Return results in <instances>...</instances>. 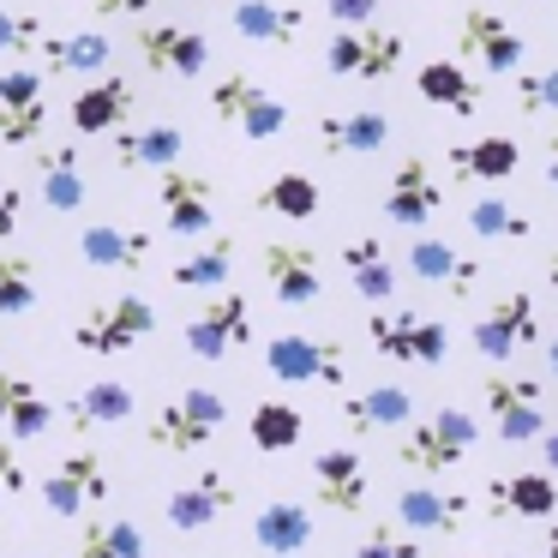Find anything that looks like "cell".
<instances>
[{"label":"cell","instance_id":"obj_41","mask_svg":"<svg viewBox=\"0 0 558 558\" xmlns=\"http://www.w3.org/2000/svg\"><path fill=\"white\" fill-rule=\"evenodd\" d=\"M469 229L481 234V241H529L534 222L522 217V210L510 205V198L486 193V198H474V205H469Z\"/></svg>","mask_w":558,"mask_h":558},{"label":"cell","instance_id":"obj_22","mask_svg":"<svg viewBox=\"0 0 558 558\" xmlns=\"http://www.w3.org/2000/svg\"><path fill=\"white\" fill-rule=\"evenodd\" d=\"M133 102H138L133 78H121V73H97V85L73 97L66 121H73L85 138H90V133H114L121 121H133Z\"/></svg>","mask_w":558,"mask_h":558},{"label":"cell","instance_id":"obj_44","mask_svg":"<svg viewBox=\"0 0 558 558\" xmlns=\"http://www.w3.org/2000/svg\"><path fill=\"white\" fill-rule=\"evenodd\" d=\"M517 109L522 114L558 109V66H541V73H522V66H517Z\"/></svg>","mask_w":558,"mask_h":558},{"label":"cell","instance_id":"obj_45","mask_svg":"<svg viewBox=\"0 0 558 558\" xmlns=\"http://www.w3.org/2000/svg\"><path fill=\"white\" fill-rule=\"evenodd\" d=\"M354 558H421V534H409V529H390V522H378V529L366 534L361 546H354Z\"/></svg>","mask_w":558,"mask_h":558},{"label":"cell","instance_id":"obj_40","mask_svg":"<svg viewBox=\"0 0 558 558\" xmlns=\"http://www.w3.org/2000/svg\"><path fill=\"white\" fill-rule=\"evenodd\" d=\"M37 306V258L0 241V318H25Z\"/></svg>","mask_w":558,"mask_h":558},{"label":"cell","instance_id":"obj_47","mask_svg":"<svg viewBox=\"0 0 558 558\" xmlns=\"http://www.w3.org/2000/svg\"><path fill=\"white\" fill-rule=\"evenodd\" d=\"M325 13L337 19V25H373L378 0H325Z\"/></svg>","mask_w":558,"mask_h":558},{"label":"cell","instance_id":"obj_13","mask_svg":"<svg viewBox=\"0 0 558 558\" xmlns=\"http://www.w3.org/2000/svg\"><path fill=\"white\" fill-rule=\"evenodd\" d=\"M138 54H145L150 73H169V78H205L210 66V37L198 25H174V19H145L133 31Z\"/></svg>","mask_w":558,"mask_h":558},{"label":"cell","instance_id":"obj_56","mask_svg":"<svg viewBox=\"0 0 558 558\" xmlns=\"http://www.w3.org/2000/svg\"><path fill=\"white\" fill-rule=\"evenodd\" d=\"M498 558H522V553H498Z\"/></svg>","mask_w":558,"mask_h":558},{"label":"cell","instance_id":"obj_10","mask_svg":"<svg viewBox=\"0 0 558 558\" xmlns=\"http://www.w3.org/2000/svg\"><path fill=\"white\" fill-rule=\"evenodd\" d=\"M486 414H493V433L498 445H534L546 433V414H541V378H517V373H493L481 385Z\"/></svg>","mask_w":558,"mask_h":558},{"label":"cell","instance_id":"obj_23","mask_svg":"<svg viewBox=\"0 0 558 558\" xmlns=\"http://www.w3.org/2000/svg\"><path fill=\"white\" fill-rule=\"evenodd\" d=\"M409 270L421 282H433V289H450L457 301L474 294V282H481V258L457 253L450 241H433V234H421V241L409 246Z\"/></svg>","mask_w":558,"mask_h":558},{"label":"cell","instance_id":"obj_12","mask_svg":"<svg viewBox=\"0 0 558 558\" xmlns=\"http://www.w3.org/2000/svg\"><path fill=\"white\" fill-rule=\"evenodd\" d=\"M457 49H462V61H474L481 73H498V78H510L529 61L522 31L510 25L505 13H486V7H469V13L457 19Z\"/></svg>","mask_w":558,"mask_h":558},{"label":"cell","instance_id":"obj_14","mask_svg":"<svg viewBox=\"0 0 558 558\" xmlns=\"http://www.w3.org/2000/svg\"><path fill=\"white\" fill-rule=\"evenodd\" d=\"M541 342V318H534V294L510 289L505 301H493L481 318H474V349L486 361H510L517 349H534Z\"/></svg>","mask_w":558,"mask_h":558},{"label":"cell","instance_id":"obj_24","mask_svg":"<svg viewBox=\"0 0 558 558\" xmlns=\"http://www.w3.org/2000/svg\"><path fill=\"white\" fill-rule=\"evenodd\" d=\"M181 150H186L181 126H162V121L114 126V169H169V162H181Z\"/></svg>","mask_w":558,"mask_h":558},{"label":"cell","instance_id":"obj_9","mask_svg":"<svg viewBox=\"0 0 558 558\" xmlns=\"http://www.w3.org/2000/svg\"><path fill=\"white\" fill-rule=\"evenodd\" d=\"M109 493H114L109 457L90 450V445L85 450H66V457L49 469V481H43V505H49L54 517H85V510H97Z\"/></svg>","mask_w":558,"mask_h":558},{"label":"cell","instance_id":"obj_18","mask_svg":"<svg viewBox=\"0 0 558 558\" xmlns=\"http://www.w3.org/2000/svg\"><path fill=\"white\" fill-rule=\"evenodd\" d=\"M313 493L325 510H337V517H354V510L366 505V493H373V474H366L361 450L337 445V450H318L313 457Z\"/></svg>","mask_w":558,"mask_h":558},{"label":"cell","instance_id":"obj_37","mask_svg":"<svg viewBox=\"0 0 558 558\" xmlns=\"http://www.w3.org/2000/svg\"><path fill=\"white\" fill-rule=\"evenodd\" d=\"M66 421H73L78 433H90V426H121V421H133V390H126L121 378H97V385H85L73 402H66Z\"/></svg>","mask_w":558,"mask_h":558},{"label":"cell","instance_id":"obj_20","mask_svg":"<svg viewBox=\"0 0 558 558\" xmlns=\"http://www.w3.org/2000/svg\"><path fill=\"white\" fill-rule=\"evenodd\" d=\"M318 145H325V157H378L390 145V114L330 109V114H318Z\"/></svg>","mask_w":558,"mask_h":558},{"label":"cell","instance_id":"obj_15","mask_svg":"<svg viewBox=\"0 0 558 558\" xmlns=\"http://www.w3.org/2000/svg\"><path fill=\"white\" fill-rule=\"evenodd\" d=\"M469 493H445V486H409L397 493V529L421 534V541H445V534L469 529Z\"/></svg>","mask_w":558,"mask_h":558},{"label":"cell","instance_id":"obj_4","mask_svg":"<svg viewBox=\"0 0 558 558\" xmlns=\"http://www.w3.org/2000/svg\"><path fill=\"white\" fill-rule=\"evenodd\" d=\"M222 421H229V402H222L217 390H205V385H186L181 397H169L157 414H150L145 438L157 450H169V457H186V450L210 445V438L222 433Z\"/></svg>","mask_w":558,"mask_h":558},{"label":"cell","instance_id":"obj_35","mask_svg":"<svg viewBox=\"0 0 558 558\" xmlns=\"http://www.w3.org/2000/svg\"><path fill=\"white\" fill-rule=\"evenodd\" d=\"M246 438H253L265 457H282V450H294L306 438V414L294 409L289 397H265L253 414H246Z\"/></svg>","mask_w":558,"mask_h":558},{"label":"cell","instance_id":"obj_43","mask_svg":"<svg viewBox=\"0 0 558 558\" xmlns=\"http://www.w3.org/2000/svg\"><path fill=\"white\" fill-rule=\"evenodd\" d=\"M43 126H49V97H43V102H19V109L0 102V145L31 150V145H43Z\"/></svg>","mask_w":558,"mask_h":558},{"label":"cell","instance_id":"obj_1","mask_svg":"<svg viewBox=\"0 0 558 558\" xmlns=\"http://www.w3.org/2000/svg\"><path fill=\"white\" fill-rule=\"evenodd\" d=\"M402 445H397V462L414 474H450L462 457H469L474 445H481V421H474L469 409H457V402H445V409H433L426 421H409L397 426Z\"/></svg>","mask_w":558,"mask_h":558},{"label":"cell","instance_id":"obj_39","mask_svg":"<svg viewBox=\"0 0 558 558\" xmlns=\"http://www.w3.org/2000/svg\"><path fill=\"white\" fill-rule=\"evenodd\" d=\"M229 270H234V241H229V234H217L210 246H198V253L174 258V265H169V282H174V289L210 294V289H222V282H229Z\"/></svg>","mask_w":558,"mask_h":558},{"label":"cell","instance_id":"obj_8","mask_svg":"<svg viewBox=\"0 0 558 558\" xmlns=\"http://www.w3.org/2000/svg\"><path fill=\"white\" fill-rule=\"evenodd\" d=\"M265 373L277 378V385H330V390H342L349 385V354H342V342H330V337H301V330H289V337H270Z\"/></svg>","mask_w":558,"mask_h":558},{"label":"cell","instance_id":"obj_3","mask_svg":"<svg viewBox=\"0 0 558 558\" xmlns=\"http://www.w3.org/2000/svg\"><path fill=\"white\" fill-rule=\"evenodd\" d=\"M157 306L145 294H114V301H90L73 325V342L85 354H126L138 349L145 337H157Z\"/></svg>","mask_w":558,"mask_h":558},{"label":"cell","instance_id":"obj_27","mask_svg":"<svg viewBox=\"0 0 558 558\" xmlns=\"http://www.w3.org/2000/svg\"><path fill=\"white\" fill-rule=\"evenodd\" d=\"M558 486L553 474H498L486 481V517H553Z\"/></svg>","mask_w":558,"mask_h":558},{"label":"cell","instance_id":"obj_5","mask_svg":"<svg viewBox=\"0 0 558 558\" xmlns=\"http://www.w3.org/2000/svg\"><path fill=\"white\" fill-rule=\"evenodd\" d=\"M402 66V31H385L373 19V25H337L325 43V73L330 78H366V85H378V78H397Z\"/></svg>","mask_w":558,"mask_h":558},{"label":"cell","instance_id":"obj_48","mask_svg":"<svg viewBox=\"0 0 558 558\" xmlns=\"http://www.w3.org/2000/svg\"><path fill=\"white\" fill-rule=\"evenodd\" d=\"M7 493H25V462H19L13 445H0V498Z\"/></svg>","mask_w":558,"mask_h":558},{"label":"cell","instance_id":"obj_11","mask_svg":"<svg viewBox=\"0 0 558 558\" xmlns=\"http://www.w3.org/2000/svg\"><path fill=\"white\" fill-rule=\"evenodd\" d=\"M157 205H162V229L174 234V241H198V234H210V222H217V186L205 181V174H193L186 162H169V169H157Z\"/></svg>","mask_w":558,"mask_h":558},{"label":"cell","instance_id":"obj_29","mask_svg":"<svg viewBox=\"0 0 558 558\" xmlns=\"http://www.w3.org/2000/svg\"><path fill=\"white\" fill-rule=\"evenodd\" d=\"M0 426L13 433V445H25V438H43V433L54 426V402L43 397L31 378L0 373Z\"/></svg>","mask_w":558,"mask_h":558},{"label":"cell","instance_id":"obj_55","mask_svg":"<svg viewBox=\"0 0 558 558\" xmlns=\"http://www.w3.org/2000/svg\"><path fill=\"white\" fill-rule=\"evenodd\" d=\"M546 366H553V373H558V337L546 342Z\"/></svg>","mask_w":558,"mask_h":558},{"label":"cell","instance_id":"obj_2","mask_svg":"<svg viewBox=\"0 0 558 558\" xmlns=\"http://www.w3.org/2000/svg\"><path fill=\"white\" fill-rule=\"evenodd\" d=\"M210 114H217L222 126H234L241 138H253V145H265V138H277L282 126H289V102H282L277 90H265L253 73H217L210 78Z\"/></svg>","mask_w":558,"mask_h":558},{"label":"cell","instance_id":"obj_38","mask_svg":"<svg viewBox=\"0 0 558 558\" xmlns=\"http://www.w3.org/2000/svg\"><path fill=\"white\" fill-rule=\"evenodd\" d=\"M73 558H145V529L126 517H90L78 529Z\"/></svg>","mask_w":558,"mask_h":558},{"label":"cell","instance_id":"obj_46","mask_svg":"<svg viewBox=\"0 0 558 558\" xmlns=\"http://www.w3.org/2000/svg\"><path fill=\"white\" fill-rule=\"evenodd\" d=\"M0 102L19 109V102H43V73L37 66H7L0 73Z\"/></svg>","mask_w":558,"mask_h":558},{"label":"cell","instance_id":"obj_28","mask_svg":"<svg viewBox=\"0 0 558 558\" xmlns=\"http://www.w3.org/2000/svg\"><path fill=\"white\" fill-rule=\"evenodd\" d=\"M414 421V397L402 385H373L361 397H342V426L349 433H397Z\"/></svg>","mask_w":558,"mask_h":558},{"label":"cell","instance_id":"obj_50","mask_svg":"<svg viewBox=\"0 0 558 558\" xmlns=\"http://www.w3.org/2000/svg\"><path fill=\"white\" fill-rule=\"evenodd\" d=\"M19 234V186L0 181V241H13Z\"/></svg>","mask_w":558,"mask_h":558},{"label":"cell","instance_id":"obj_49","mask_svg":"<svg viewBox=\"0 0 558 558\" xmlns=\"http://www.w3.org/2000/svg\"><path fill=\"white\" fill-rule=\"evenodd\" d=\"M150 13V0H90V19H138Z\"/></svg>","mask_w":558,"mask_h":558},{"label":"cell","instance_id":"obj_7","mask_svg":"<svg viewBox=\"0 0 558 558\" xmlns=\"http://www.w3.org/2000/svg\"><path fill=\"white\" fill-rule=\"evenodd\" d=\"M366 337H373V349L385 361H402V366H438L450 349V330L438 318L414 313V306H373Z\"/></svg>","mask_w":558,"mask_h":558},{"label":"cell","instance_id":"obj_17","mask_svg":"<svg viewBox=\"0 0 558 558\" xmlns=\"http://www.w3.org/2000/svg\"><path fill=\"white\" fill-rule=\"evenodd\" d=\"M265 282L282 306H313L325 294V265L301 241H270L265 246Z\"/></svg>","mask_w":558,"mask_h":558},{"label":"cell","instance_id":"obj_16","mask_svg":"<svg viewBox=\"0 0 558 558\" xmlns=\"http://www.w3.org/2000/svg\"><path fill=\"white\" fill-rule=\"evenodd\" d=\"M229 510H234V481H229L222 469L193 474V481H186L181 493L162 498V522H169V529H181V534L210 529V522H222Z\"/></svg>","mask_w":558,"mask_h":558},{"label":"cell","instance_id":"obj_32","mask_svg":"<svg viewBox=\"0 0 558 558\" xmlns=\"http://www.w3.org/2000/svg\"><path fill=\"white\" fill-rule=\"evenodd\" d=\"M78 253H85L90 270H145L150 234L145 229H114V222H97V229L78 234Z\"/></svg>","mask_w":558,"mask_h":558},{"label":"cell","instance_id":"obj_33","mask_svg":"<svg viewBox=\"0 0 558 558\" xmlns=\"http://www.w3.org/2000/svg\"><path fill=\"white\" fill-rule=\"evenodd\" d=\"M414 90H421L433 109L462 114V121L481 109V85L469 78V66H462V61H426L421 73H414Z\"/></svg>","mask_w":558,"mask_h":558},{"label":"cell","instance_id":"obj_52","mask_svg":"<svg viewBox=\"0 0 558 558\" xmlns=\"http://www.w3.org/2000/svg\"><path fill=\"white\" fill-rule=\"evenodd\" d=\"M546 181H553V186H558V133H553V138H546Z\"/></svg>","mask_w":558,"mask_h":558},{"label":"cell","instance_id":"obj_26","mask_svg":"<svg viewBox=\"0 0 558 558\" xmlns=\"http://www.w3.org/2000/svg\"><path fill=\"white\" fill-rule=\"evenodd\" d=\"M234 31L246 43H265V49H294L306 31V13L289 7V0H241L234 7Z\"/></svg>","mask_w":558,"mask_h":558},{"label":"cell","instance_id":"obj_36","mask_svg":"<svg viewBox=\"0 0 558 558\" xmlns=\"http://www.w3.org/2000/svg\"><path fill=\"white\" fill-rule=\"evenodd\" d=\"M318 205H325V193H318V181L301 169H282L258 186V210H270V217H282V222H313Z\"/></svg>","mask_w":558,"mask_h":558},{"label":"cell","instance_id":"obj_51","mask_svg":"<svg viewBox=\"0 0 558 558\" xmlns=\"http://www.w3.org/2000/svg\"><path fill=\"white\" fill-rule=\"evenodd\" d=\"M541 457H546V469L558 474V426H546V433H541Z\"/></svg>","mask_w":558,"mask_h":558},{"label":"cell","instance_id":"obj_19","mask_svg":"<svg viewBox=\"0 0 558 558\" xmlns=\"http://www.w3.org/2000/svg\"><path fill=\"white\" fill-rule=\"evenodd\" d=\"M438 205H445V193H438L426 157H402L397 174H390V186H385V217L397 222V229H426V222L438 217Z\"/></svg>","mask_w":558,"mask_h":558},{"label":"cell","instance_id":"obj_42","mask_svg":"<svg viewBox=\"0 0 558 558\" xmlns=\"http://www.w3.org/2000/svg\"><path fill=\"white\" fill-rule=\"evenodd\" d=\"M49 19L43 13H13V7H0V54H13V61H43L49 49Z\"/></svg>","mask_w":558,"mask_h":558},{"label":"cell","instance_id":"obj_6","mask_svg":"<svg viewBox=\"0 0 558 558\" xmlns=\"http://www.w3.org/2000/svg\"><path fill=\"white\" fill-rule=\"evenodd\" d=\"M181 337H186V354H193V361H229L234 349L253 342V301L222 282V289H210V301L186 318Z\"/></svg>","mask_w":558,"mask_h":558},{"label":"cell","instance_id":"obj_30","mask_svg":"<svg viewBox=\"0 0 558 558\" xmlns=\"http://www.w3.org/2000/svg\"><path fill=\"white\" fill-rule=\"evenodd\" d=\"M253 541L265 546L270 558H294L306 541H313V510H306L301 498H270V505L253 517Z\"/></svg>","mask_w":558,"mask_h":558},{"label":"cell","instance_id":"obj_53","mask_svg":"<svg viewBox=\"0 0 558 558\" xmlns=\"http://www.w3.org/2000/svg\"><path fill=\"white\" fill-rule=\"evenodd\" d=\"M546 558H558V522L546 529Z\"/></svg>","mask_w":558,"mask_h":558},{"label":"cell","instance_id":"obj_34","mask_svg":"<svg viewBox=\"0 0 558 558\" xmlns=\"http://www.w3.org/2000/svg\"><path fill=\"white\" fill-rule=\"evenodd\" d=\"M342 270H349L361 301H397V265L385 258V246H378L373 234H354V241L342 246Z\"/></svg>","mask_w":558,"mask_h":558},{"label":"cell","instance_id":"obj_21","mask_svg":"<svg viewBox=\"0 0 558 558\" xmlns=\"http://www.w3.org/2000/svg\"><path fill=\"white\" fill-rule=\"evenodd\" d=\"M445 162H450V181L493 186V181H510V174L522 169V145L505 133H486V138H474V145H450Z\"/></svg>","mask_w":558,"mask_h":558},{"label":"cell","instance_id":"obj_31","mask_svg":"<svg viewBox=\"0 0 558 558\" xmlns=\"http://www.w3.org/2000/svg\"><path fill=\"white\" fill-rule=\"evenodd\" d=\"M43 61H49V73H61V78H97V73L114 66V43L102 37V31H66V37H49Z\"/></svg>","mask_w":558,"mask_h":558},{"label":"cell","instance_id":"obj_54","mask_svg":"<svg viewBox=\"0 0 558 558\" xmlns=\"http://www.w3.org/2000/svg\"><path fill=\"white\" fill-rule=\"evenodd\" d=\"M546 282L558 289V253H546Z\"/></svg>","mask_w":558,"mask_h":558},{"label":"cell","instance_id":"obj_25","mask_svg":"<svg viewBox=\"0 0 558 558\" xmlns=\"http://www.w3.org/2000/svg\"><path fill=\"white\" fill-rule=\"evenodd\" d=\"M37 186H43V205L73 217L85 210V157L73 145H43L37 150Z\"/></svg>","mask_w":558,"mask_h":558}]
</instances>
